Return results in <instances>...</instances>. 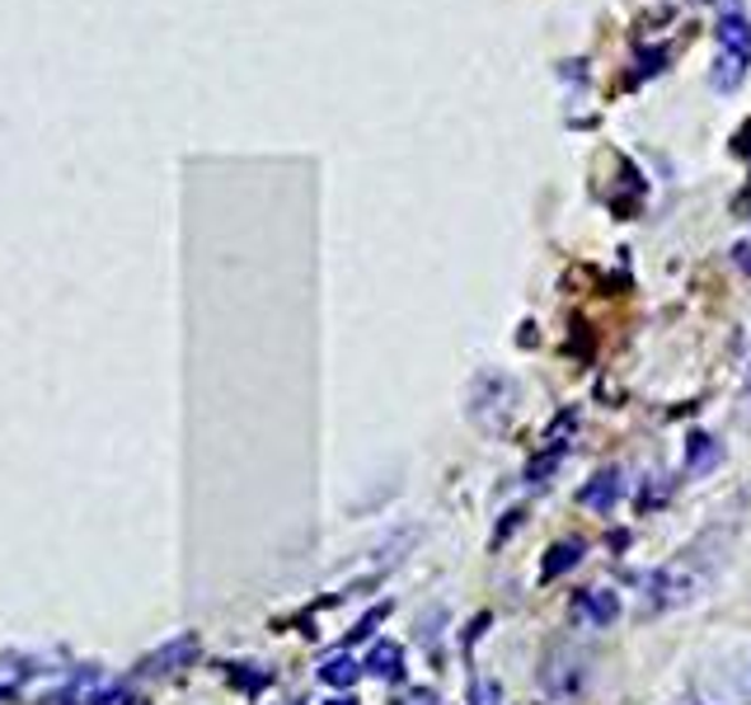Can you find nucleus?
<instances>
[{
    "label": "nucleus",
    "mask_w": 751,
    "mask_h": 705,
    "mask_svg": "<svg viewBox=\"0 0 751 705\" xmlns=\"http://www.w3.org/2000/svg\"><path fill=\"white\" fill-rule=\"evenodd\" d=\"M747 67H751V19L742 14V6H728L719 14V62L709 85L714 90H738L747 81Z\"/></svg>",
    "instance_id": "nucleus-1"
},
{
    "label": "nucleus",
    "mask_w": 751,
    "mask_h": 705,
    "mask_svg": "<svg viewBox=\"0 0 751 705\" xmlns=\"http://www.w3.org/2000/svg\"><path fill=\"white\" fill-rule=\"evenodd\" d=\"M696 570H686V564H667V570H654L644 579V606L648 612H662V606H677L686 597H696Z\"/></svg>",
    "instance_id": "nucleus-2"
},
{
    "label": "nucleus",
    "mask_w": 751,
    "mask_h": 705,
    "mask_svg": "<svg viewBox=\"0 0 751 705\" xmlns=\"http://www.w3.org/2000/svg\"><path fill=\"white\" fill-rule=\"evenodd\" d=\"M723 461V447L709 438V433H690L686 438V461H681V470L690 480H700V476H709V470H714Z\"/></svg>",
    "instance_id": "nucleus-3"
},
{
    "label": "nucleus",
    "mask_w": 751,
    "mask_h": 705,
    "mask_svg": "<svg viewBox=\"0 0 751 705\" xmlns=\"http://www.w3.org/2000/svg\"><path fill=\"white\" fill-rule=\"evenodd\" d=\"M616 612H620V602H616V593H606V588H587V593H578V602H573V616L587 625H610Z\"/></svg>",
    "instance_id": "nucleus-4"
},
{
    "label": "nucleus",
    "mask_w": 751,
    "mask_h": 705,
    "mask_svg": "<svg viewBox=\"0 0 751 705\" xmlns=\"http://www.w3.org/2000/svg\"><path fill=\"white\" fill-rule=\"evenodd\" d=\"M193 654H197V640H193V635H179L174 644H165V650H155V654L142 663V673H174V668H184Z\"/></svg>",
    "instance_id": "nucleus-5"
},
{
    "label": "nucleus",
    "mask_w": 751,
    "mask_h": 705,
    "mask_svg": "<svg viewBox=\"0 0 751 705\" xmlns=\"http://www.w3.org/2000/svg\"><path fill=\"white\" fill-rule=\"evenodd\" d=\"M616 499H620V476H616V470H601V476L591 480V484H583V494H578V503L597 508V513H610Z\"/></svg>",
    "instance_id": "nucleus-6"
},
{
    "label": "nucleus",
    "mask_w": 751,
    "mask_h": 705,
    "mask_svg": "<svg viewBox=\"0 0 751 705\" xmlns=\"http://www.w3.org/2000/svg\"><path fill=\"white\" fill-rule=\"evenodd\" d=\"M367 673L381 677V682H394V677L404 673V650H400L394 640H381V644H375V650L367 654Z\"/></svg>",
    "instance_id": "nucleus-7"
},
{
    "label": "nucleus",
    "mask_w": 751,
    "mask_h": 705,
    "mask_svg": "<svg viewBox=\"0 0 751 705\" xmlns=\"http://www.w3.org/2000/svg\"><path fill=\"white\" fill-rule=\"evenodd\" d=\"M358 658H352L348 650H339V654H329L325 663H320V677L329 682V687H352V682H358Z\"/></svg>",
    "instance_id": "nucleus-8"
},
{
    "label": "nucleus",
    "mask_w": 751,
    "mask_h": 705,
    "mask_svg": "<svg viewBox=\"0 0 751 705\" xmlns=\"http://www.w3.org/2000/svg\"><path fill=\"white\" fill-rule=\"evenodd\" d=\"M578 560H583V545H578V541H559L555 551H549V560L541 564V579H545V583H549V579H559V574H564V570H573Z\"/></svg>",
    "instance_id": "nucleus-9"
},
{
    "label": "nucleus",
    "mask_w": 751,
    "mask_h": 705,
    "mask_svg": "<svg viewBox=\"0 0 751 705\" xmlns=\"http://www.w3.org/2000/svg\"><path fill=\"white\" fill-rule=\"evenodd\" d=\"M19 682H24V668H14V663H0V696H14Z\"/></svg>",
    "instance_id": "nucleus-10"
},
{
    "label": "nucleus",
    "mask_w": 751,
    "mask_h": 705,
    "mask_svg": "<svg viewBox=\"0 0 751 705\" xmlns=\"http://www.w3.org/2000/svg\"><path fill=\"white\" fill-rule=\"evenodd\" d=\"M400 705H442V701L432 696V692H409V696H404Z\"/></svg>",
    "instance_id": "nucleus-11"
},
{
    "label": "nucleus",
    "mask_w": 751,
    "mask_h": 705,
    "mask_svg": "<svg viewBox=\"0 0 751 705\" xmlns=\"http://www.w3.org/2000/svg\"><path fill=\"white\" fill-rule=\"evenodd\" d=\"M742 396H747V405H751V367H747V386H742Z\"/></svg>",
    "instance_id": "nucleus-12"
},
{
    "label": "nucleus",
    "mask_w": 751,
    "mask_h": 705,
    "mask_svg": "<svg viewBox=\"0 0 751 705\" xmlns=\"http://www.w3.org/2000/svg\"><path fill=\"white\" fill-rule=\"evenodd\" d=\"M333 705H352V701H333Z\"/></svg>",
    "instance_id": "nucleus-13"
}]
</instances>
